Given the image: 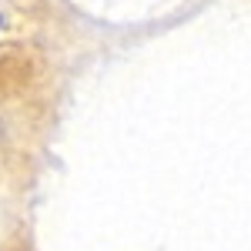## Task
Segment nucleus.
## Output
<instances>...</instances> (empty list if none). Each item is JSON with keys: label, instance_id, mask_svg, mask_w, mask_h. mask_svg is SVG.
I'll list each match as a JSON object with an SVG mask.
<instances>
[]
</instances>
